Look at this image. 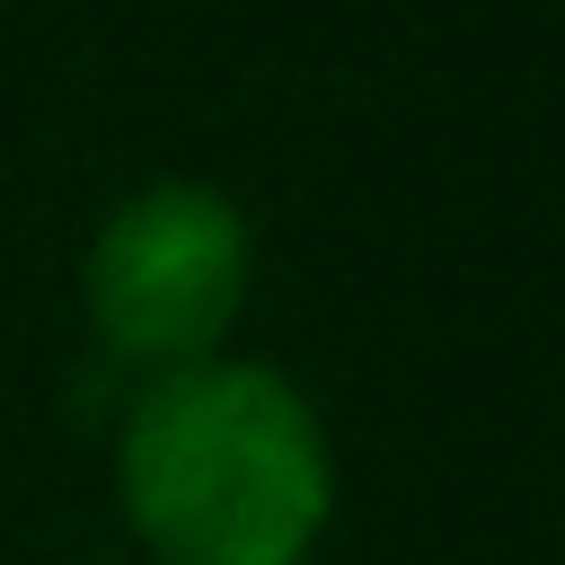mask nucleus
<instances>
[{
    "instance_id": "obj_2",
    "label": "nucleus",
    "mask_w": 565,
    "mask_h": 565,
    "mask_svg": "<svg viewBox=\"0 0 565 565\" xmlns=\"http://www.w3.org/2000/svg\"><path fill=\"white\" fill-rule=\"evenodd\" d=\"M247 274H256L247 212L203 177H159L97 221L79 300L97 344L159 380L221 353V335L247 309Z\"/></svg>"
},
{
    "instance_id": "obj_1",
    "label": "nucleus",
    "mask_w": 565,
    "mask_h": 565,
    "mask_svg": "<svg viewBox=\"0 0 565 565\" xmlns=\"http://www.w3.org/2000/svg\"><path fill=\"white\" fill-rule=\"evenodd\" d=\"M115 494L159 565H309L335 512V450L282 371L212 353L132 397Z\"/></svg>"
}]
</instances>
